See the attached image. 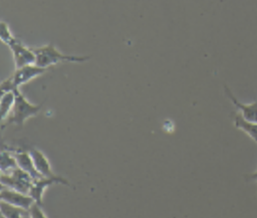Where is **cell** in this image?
Segmentation results:
<instances>
[{
  "label": "cell",
  "mask_w": 257,
  "mask_h": 218,
  "mask_svg": "<svg viewBox=\"0 0 257 218\" xmlns=\"http://www.w3.org/2000/svg\"><path fill=\"white\" fill-rule=\"evenodd\" d=\"M36 55V64L48 68L62 62L82 63L89 60L88 55H72L62 53L53 43H47L38 47L33 48Z\"/></svg>",
  "instance_id": "obj_1"
},
{
  "label": "cell",
  "mask_w": 257,
  "mask_h": 218,
  "mask_svg": "<svg viewBox=\"0 0 257 218\" xmlns=\"http://www.w3.org/2000/svg\"><path fill=\"white\" fill-rule=\"evenodd\" d=\"M15 93L16 98L13 110L10 113L9 117L6 119V121L2 123V129L9 125H15L18 127L24 126L27 120L37 116L43 105V102L39 104H34L28 101V99L24 96V94H22L19 88L15 89Z\"/></svg>",
  "instance_id": "obj_2"
},
{
  "label": "cell",
  "mask_w": 257,
  "mask_h": 218,
  "mask_svg": "<svg viewBox=\"0 0 257 218\" xmlns=\"http://www.w3.org/2000/svg\"><path fill=\"white\" fill-rule=\"evenodd\" d=\"M47 69L48 68L41 67L36 63L15 68L14 72L1 82V91L15 90L37 76L42 75L47 71Z\"/></svg>",
  "instance_id": "obj_3"
},
{
  "label": "cell",
  "mask_w": 257,
  "mask_h": 218,
  "mask_svg": "<svg viewBox=\"0 0 257 218\" xmlns=\"http://www.w3.org/2000/svg\"><path fill=\"white\" fill-rule=\"evenodd\" d=\"M34 179L30 174L23 171L19 167L12 170L10 173L1 174V185L17 190L19 192L29 194Z\"/></svg>",
  "instance_id": "obj_4"
},
{
  "label": "cell",
  "mask_w": 257,
  "mask_h": 218,
  "mask_svg": "<svg viewBox=\"0 0 257 218\" xmlns=\"http://www.w3.org/2000/svg\"><path fill=\"white\" fill-rule=\"evenodd\" d=\"M8 47L11 50L15 68L28 64H34L36 62V55L34 49L26 46L18 38H15V40H13L8 45Z\"/></svg>",
  "instance_id": "obj_5"
},
{
  "label": "cell",
  "mask_w": 257,
  "mask_h": 218,
  "mask_svg": "<svg viewBox=\"0 0 257 218\" xmlns=\"http://www.w3.org/2000/svg\"><path fill=\"white\" fill-rule=\"evenodd\" d=\"M53 184H62L65 186H71V184L63 177L57 176L55 178H48V177H41L35 179L32 183V186L29 191V195L34 199V201L38 204H42V199L46 188Z\"/></svg>",
  "instance_id": "obj_6"
},
{
  "label": "cell",
  "mask_w": 257,
  "mask_h": 218,
  "mask_svg": "<svg viewBox=\"0 0 257 218\" xmlns=\"http://www.w3.org/2000/svg\"><path fill=\"white\" fill-rule=\"evenodd\" d=\"M0 198L2 201L8 202L10 204L16 205L18 207L29 209L31 205L35 202L34 199L29 195L22 192H19L17 190L5 187L1 185V192H0Z\"/></svg>",
  "instance_id": "obj_7"
},
{
  "label": "cell",
  "mask_w": 257,
  "mask_h": 218,
  "mask_svg": "<svg viewBox=\"0 0 257 218\" xmlns=\"http://www.w3.org/2000/svg\"><path fill=\"white\" fill-rule=\"evenodd\" d=\"M8 150H10L14 154L16 161H17V166L20 169H22L23 171L30 174L34 180L42 177L36 170L33 160H32V157L28 150H24V149H20V148H18V149L8 148Z\"/></svg>",
  "instance_id": "obj_8"
},
{
  "label": "cell",
  "mask_w": 257,
  "mask_h": 218,
  "mask_svg": "<svg viewBox=\"0 0 257 218\" xmlns=\"http://www.w3.org/2000/svg\"><path fill=\"white\" fill-rule=\"evenodd\" d=\"M224 90L228 98L236 106V108L239 111L238 113H240L243 118H245L248 121L257 123V101L250 102V103H243L236 98V96L232 93V91L227 85H224Z\"/></svg>",
  "instance_id": "obj_9"
},
{
  "label": "cell",
  "mask_w": 257,
  "mask_h": 218,
  "mask_svg": "<svg viewBox=\"0 0 257 218\" xmlns=\"http://www.w3.org/2000/svg\"><path fill=\"white\" fill-rule=\"evenodd\" d=\"M28 151L32 157V160H33L36 170L42 177L55 178L58 176L53 172L49 160L40 150H38L36 148H30Z\"/></svg>",
  "instance_id": "obj_10"
},
{
  "label": "cell",
  "mask_w": 257,
  "mask_h": 218,
  "mask_svg": "<svg viewBox=\"0 0 257 218\" xmlns=\"http://www.w3.org/2000/svg\"><path fill=\"white\" fill-rule=\"evenodd\" d=\"M234 126L244 132L251 140L257 144V123L246 120L240 113L233 114Z\"/></svg>",
  "instance_id": "obj_11"
},
{
  "label": "cell",
  "mask_w": 257,
  "mask_h": 218,
  "mask_svg": "<svg viewBox=\"0 0 257 218\" xmlns=\"http://www.w3.org/2000/svg\"><path fill=\"white\" fill-rule=\"evenodd\" d=\"M16 93L15 90L9 91H1V99H0V112H1V121L2 123L6 121L9 117L10 113L13 110L15 103Z\"/></svg>",
  "instance_id": "obj_12"
},
{
  "label": "cell",
  "mask_w": 257,
  "mask_h": 218,
  "mask_svg": "<svg viewBox=\"0 0 257 218\" xmlns=\"http://www.w3.org/2000/svg\"><path fill=\"white\" fill-rule=\"evenodd\" d=\"M0 210L2 217L6 218H22V217H30L29 211L27 209L18 207L16 205L10 204L8 202L2 201L0 203Z\"/></svg>",
  "instance_id": "obj_13"
},
{
  "label": "cell",
  "mask_w": 257,
  "mask_h": 218,
  "mask_svg": "<svg viewBox=\"0 0 257 218\" xmlns=\"http://www.w3.org/2000/svg\"><path fill=\"white\" fill-rule=\"evenodd\" d=\"M1 174H7L10 173L12 170L17 168V161L14 156V154L3 147L2 152H1Z\"/></svg>",
  "instance_id": "obj_14"
},
{
  "label": "cell",
  "mask_w": 257,
  "mask_h": 218,
  "mask_svg": "<svg viewBox=\"0 0 257 218\" xmlns=\"http://www.w3.org/2000/svg\"><path fill=\"white\" fill-rule=\"evenodd\" d=\"M0 38H1V41L7 46L16 38L11 32L9 25L4 21H1V25H0Z\"/></svg>",
  "instance_id": "obj_15"
},
{
  "label": "cell",
  "mask_w": 257,
  "mask_h": 218,
  "mask_svg": "<svg viewBox=\"0 0 257 218\" xmlns=\"http://www.w3.org/2000/svg\"><path fill=\"white\" fill-rule=\"evenodd\" d=\"M29 211V216L30 217H46L47 215L43 212L42 208H41V204H38L36 202H34L31 207L28 209Z\"/></svg>",
  "instance_id": "obj_16"
},
{
  "label": "cell",
  "mask_w": 257,
  "mask_h": 218,
  "mask_svg": "<svg viewBox=\"0 0 257 218\" xmlns=\"http://www.w3.org/2000/svg\"><path fill=\"white\" fill-rule=\"evenodd\" d=\"M245 179L246 181H253V180H257V169L253 172V173H249V174H246L245 176Z\"/></svg>",
  "instance_id": "obj_17"
},
{
  "label": "cell",
  "mask_w": 257,
  "mask_h": 218,
  "mask_svg": "<svg viewBox=\"0 0 257 218\" xmlns=\"http://www.w3.org/2000/svg\"><path fill=\"white\" fill-rule=\"evenodd\" d=\"M256 181H257V180H256Z\"/></svg>",
  "instance_id": "obj_18"
}]
</instances>
